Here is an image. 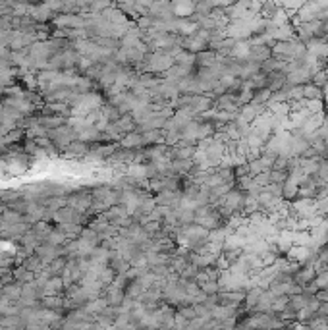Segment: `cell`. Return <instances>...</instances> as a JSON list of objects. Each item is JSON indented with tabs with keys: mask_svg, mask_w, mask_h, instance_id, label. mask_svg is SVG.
Wrapping results in <instances>:
<instances>
[{
	"mask_svg": "<svg viewBox=\"0 0 328 330\" xmlns=\"http://www.w3.org/2000/svg\"><path fill=\"white\" fill-rule=\"evenodd\" d=\"M288 174L286 170H276V168H272V170H268V178H270V183H284L288 180Z\"/></svg>",
	"mask_w": 328,
	"mask_h": 330,
	"instance_id": "cell-8",
	"label": "cell"
},
{
	"mask_svg": "<svg viewBox=\"0 0 328 330\" xmlns=\"http://www.w3.org/2000/svg\"><path fill=\"white\" fill-rule=\"evenodd\" d=\"M143 284H141V280H133V282H130V286L126 288V295H133V297H137V295L143 294Z\"/></svg>",
	"mask_w": 328,
	"mask_h": 330,
	"instance_id": "cell-10",
	"label": "cell"
},
{
	"mask_svg": "<svg viewBox=\"0 0 328 330\" xmlns=\"http://www.w3.org/2000/svg\"><path fill=\"white\" fill-rule=\"evenodd\" d=\"M317 315H319V317H324V319H328V303H326V301H320Z\"/></svg>",
	"mask_w": 328,
	"mask_h": 330,
	"instance_id": "cell-12",
	"label": "cell"
},
{
	"mask_svg": "<svg viewBox=\"0 0 328 330\" xmlns=\"http://www.w3.org/2000/svg\"><path fill=\"white\" fill-rule=\"evenodd\" d=\"M317 174H319V178H322L324 182H328V156H326V158H320Z\"/></svg>",
	"mask_w": 328,
	"mask_h": 330,
	"instance_id": "cell-11",
	"label": "cell"
},
{
	"mask_svg": "<svg viewBox=\"0 0 328 330\" xmlns=\"http://www.w3.org/2000/svg\"><path fill=\"white\" fill-rule=\"evenodd\" d=\"M199 286H201V292L207 295H215L220 292V282H218V280H205V282H201Z\"/></svg>",
	"mask_w": 328,
	"mask_h": 330,
	"instance_id": "cell-6",
	"label": "cell"
},
{
	"mask_svg": "<svg viewBox=\"0 0 328 330\" xmlns=\"http://www.w3.org/2000/svg\"><path fill=\"white\" fill-rule=\"evenodd\" d=\"M297 190H299V183L295 182V180H292L290 174H288V180L282 183V199L286 201L297 199Z\"/></svg>",
	"mask_w": 328,
	"mask_h": 330,
	"instance_id": "cell-3",
	"label": "cell"
},
{
	"mask_svg": "<svg viewBox=\"0 0 328 330\" xmlns=\"http://www.w3.org/2000/svg\"><path fill=\"white\" fill-rule=\"evenodd\" d=\"M272 99V91L270 87H261V89H255L253 93V101L251 103H257V104H268Z\"/></svg>",
	"mask_w": 328,
	"mask_h": 330,
	"instance_id": "cell-5",
	"label": "cell"
},
{
	"mask_svg": "<svg viewBox=\"0 0 328 330\" xmlns=\"http://www.w3.org/2000/svg\"><path fill=\"white\" fill-rule=\"evenodd\" d=\"M124 145H126V147H130V149L141 147V145H143V135H141V133H135V135H133V133L130 131V135L124 139Z\"/></svg>",
	"mask_w": 328,
	"mask_h": 330,
	"instance_id": "cell-9",
	"label": "cell"
},
{
	"mask_svg": "<svg viewBox=\"0 0 328 330\" xmlns=\"http://www.w3.org/2000/svg\"><path fill=\"white\" fill-rule=\"evenodd\" d=\"M301 87H303V99H305V101L322 99V97H324V91H322L319 85H315L313 81H307V83H303Z\"/></svg>",
	"mask_w": 328,
	"mask_h": 330,
	"instance_id": "cell-4",
	"label": "cell"
},
{
	"mask_svg": "<svg viewBox=\"0 0 328 330\" xmlns=\"http://www.w3.org/2000/svg\"><path fill=\"white\" fill-rule=\"evenodd\" d=\"M270 56H272L270 46H267V44H259V43H251V51H249L247 60H253V62H259V64H263V62L268 60Z\"/></svg>",
	"mask_w": 328,
	"mask_h": 330,
	"instance_id": "cell-2",
	"label": "cell"
},
{
	"mask_svg": "<svg viewBox=\"0 0 328 330\" xmlns=\"http://www.w3.org/2000/svg\"><path fill=\"white\" fill-rule=\"evenodd\" d=\"M315 276H317L315 265H311V263H303V265H299V267L295 269V272L292 274V280H294L295 284H299V286H307V284H311Z\"/></svg>",
	"mask_w": 328,
	"mask_h": 330,
	"instance_id": "cell-1",
	"label": "cell"
},
{
	"mask_svg": "<svg viewBox=\"0 0 328 330\" xmlns=\"http://www.w3.org/2000/svg\"><path fill=\"white\" fill-rule=\"evenodd\" d=\"M311 286L319 292V290H328V270H322V272H319L317 276L313 278Z\"/></svg>",
	"mask_w": 328,
	"mask_h": 330,
	"instance_id": "cell-7",
	"label": "cell"
}]
</instances>
